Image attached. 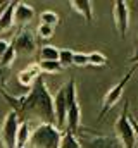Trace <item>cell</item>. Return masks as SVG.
<instances>
[{"label":"cell","instance_id":"cell-1","mask_svg":"<svg viewBox=\"0 0 138 148\" xmlns=\"http://www.w3.org/2000/svg\"><path fill=\"white\" fill-rule=\"evenodd\" d=\"M2 97L7 100V103L12 107V110L19 115L21 122H28L30 117H38L47 124H55L54 115V97L50 95L45 79L40 76L34 84L30 88L28 93L21 97H12L5 90H0Z\"/></svg>","mask_w":138,"mask_h":148},{"label":"cell","instance_id":"cell-2","mask_svg":"<svg viewBox=\"0 0 138 148\" xmlns=\"http://www.w3.org/2000/svg\"><path fill=\"white\" fill-rule=\"evenodd\" d=\"M62 140V131L55 124H47L41 122L31 131L30 143L31 148H59Z\"/></svg>","mask_w":138,"mask_h":148},{"label":"cell","instance_id":"cell-3","mask_svg":"<svg viewBox=\"0 0 138 148\" xmlns=\"http://www.w3.org/2000/svg\"><path fill=\"white\" fill-rule=\"evenodd\" d=\"M66 97H68V121L66 129L72 134H78L79 124H81V109L78 103V93H76V83L74 79H69L66 83Z\"/></svg>","mask_w":138,"mask_h":148},{"label":"cell","instance_id":"cell-4","mask_svg":"<svg viewBox=\"0 0 138 148\" xmlns=\"http://www.w3.org/2000/svg\"><path fill=\"white\" fill-rule=\"evenodd\" d=\"M128 102H124V109L119 114L114 131H116V138L121 141L123 148H137V138H135V131L130 121V109H128Z\"/></svg>","mask_w":138,"mask_h":148},{"label":"cell","instance_id":"cell-5","mask_svg":"<svg viewBox=\"0 0 138 148\" xmlns=\"http://www.w3.org/2000/svg\"><path fill=\"white\" fill-rule=\"evenodd\" d=\"M135 73V67H131L128 73L124 74L109 91H107V95L104 97V102H102V109H100V114H99V121H102L104 117H105V114L110 110L119 100H121V97H123V91H124V88H126V84L130 83V79H131V76Z\"/></svg>","mask_w":138,"mask_h":148},{"label":"cell","instance_id":"cell-6","mask_svg":"<svg viewBox=\"0 0 138 148\" xmlns=\"http://www.w3.org/2000/svg\"><path fill=\"white\" fill-rule=\"evenodd\" d=\"M19 124H21L19 115L14 110L7 112V115L3 119V124L0 127V138H2L3 148H16V136H17Z\"/></svg>","mask_w":138,"mask_h":148},{"label":"cell","instance_id":"cell-7","mask_svg":"<svg viewBox=\"0 0 138 148\" xmlns=\"http://www.w3.org/2000/svg\"><path fill=\"white\" fill-rule=\"evenodd\" d=\"M78 141L81 148H123L116 136H95V134H79Z\"/></svg>","mask_w":138,"mask_h":148},{"label":"cell","instance_id":"cell-8","mask_svg":"<svg viewBox=\"0 0 138 148\" xmlns=\"http://www.w3.org/2000/svg\"><path fill=\"white\" fill-rule=\"evenodd\" d=\"M54 115H55V126L62 131L66 127L68 121V97H66V84L61 86L54 97Z\"/></svg>","mask_w":138,"mask_h":148},{"label":"cell","instance_id":"cell-9","mask_svg":"<svg viewBox=\"0 0 138 148\" xmlns=\"http://www.w3.org/2000/svg\"><path fill=\"white\" fill-rule=\"evenodd\" d=\"M114 23H116V29L119 33V36L124 38L130 28V9H128V2L124 0H117L114 2Z\"/></svg>","mask_w":138,"mask_h":148},{"label":"cell","instance_id":"cell-10","mask_svg":"<svg viewBox=\"0 0 138 148\" xmlns=\"http://www.w3.org/2000/svg\"><path fill=\"white\" fill-rule=\"evenodd\" d=\"M12 47H14L16 53L30 55V53H33L34 48H36V38H34V35L30 29H23L12 40Z\"/></svg>","mask_w":138,"mask_h":148},{"label":"cell","instance_id":"cell-11","mask_svg":"<svg viewBox=\"0 0 138 148\" xmlns=\"http://www.w3.org/2000/svg\"><path fill=\"white\" fill-rule=\"evenodd\" d=\"M34 17V9L30 3H24V2H17L16 3V9H14V26L17 28H24L28 26Z\"/></svg>","mask_w":138,"mask_h":148},{"label":"cell","instance_id":"cell-12","mask_svg":"<svg viewBox=\"0 0 138 148\" xmlns=\"http://www.w3.org/2000/svg\"><path fill=\"white\" fill-rule=\"evenodd\" d=\"M40 76H41V71H40L38 64H30L26 69H23L21 73L17 74V79H19V83H21L23 86L31 88L34 84V81H36Z\"/></svg>","mask_w":138,"mask_h":148},{"label":"cell","instance_id":"cell-13","mask_svg":"<svg viewBox=\"0 0 138 148\" xmlns=\"http://www.w3.org/2000/svg\"><path fill=\"white\" fill-rule=\"evenodd\" d=\"M17 2H9L3 10H0V36L14 26V9Z\"/></svg>","mask_w":138,"mask_h":148},{"label":"cell","instance_id":"cell-14","mask_svg":"<svg viewBox=\"0 0 138 148\" xmlns=\"http://www.w3.org/2000/svg\"><path fill=\"white\" fill-rule=\"evenodd\" d=\"M71 9L74 12H78L79 16H83L86 24H90L93 21V5L90 0H71Z\"/></svg>","mask_w":138,"mask_h":148},{"label":"cell","instance_id":"cell-15","mask_svg":"<svg viewBox=\"0 0 138 148\" xmlns=\"http://www.w3.org/2000/svg\"><path fill=\"white\" fill-rule=\"evenodd\" d=\"M30 136H31V127L30 122H21L17 127V136H16V148H26L30 143Z\"/></svg>","mask_w":138,"mask_h":148},{"label":"cell","instance_id":"cell-16","mask_svg":"<svg viewBox=\"0 0 138 148\" xmlns=\"http://www.w3.org/2000/svg\"><path fill=\"white\" fill-rule=\"evenodd\" d=\"M48 60H59V48L52 45H45L40 48V62H48Z\"/></svg>","mask_w":138,"mask_h":148},{"label":"cell","instance_id":"cell-17","mask_svg":"<svg viewBox=\"0 0 138 148\" xmlns=\"http://www.w3.org/2000/svg\"><path fill=\"white\" fill-rule=\"evenodd\" d=\"M59 148H81V145L78 141V136L66 129L62 133V140H61V147Z\"/></svg>","mask_w":138,"mask_h":148},{"label":"cell","instance_id":"cell-18","mask_svg":"<svg viewBox=\"0 0 138 148\" xmlns=\"http://www.w3.org/2000/svg\"><path fill=\"white\" fill-rule=\"evenodd\" d=\"M40 71L41 73H47V74H59L64 67L59 64V60H48V62H40L38 64Z\"/></svg>","mask_w":138,"mask_h":148},{"label":"cell","instance_id":"cell-19","mask_svg":"<svg viewBox=\"0 0 138 148\" xmlns=\"http://www.w3.org/2000/svg\"><path fill=\"white\" fill-rule=\"evenodd\" d=\"M40 24H47V26L55 28V26L59 24V16H57L55 12H52V10H45V12H41V16H40Z\"/></svg>","mask_w":138,"mask_h":148},{"label":"cell","instance_id":"cell-20","mask_svg":"<svg viewBox=\"0 0 138 148\" xmlns=\"http://www.w3.org/2000/svg\"><path fill=\"white\" fill-rule=\"evenodd\" d=\"M72 57H74L72 50H69V48H59V64L62 67L72 66Z\"/></svg>","mask_w":138,"mask_h":148},{"label":"cell","instance_id":"cell-21","mask_svg":"<svg viewBox=\"0 0 138 148\" xmlns=\"http://www.w3.org/2000/svg\"><path fill=\"white\" fill-rule=\"evenodd\" d=\"M16 50H14V47H12V43H9V47H7V50H5V53H3V57H2V60H0V66L2 67H10V64L14 62V59H16Z\"/></svg>","mask_w":138,"mask_h":148},{"label":"cell","instance_id":"cell-22","mask_svg":"<svg viewBox=\"0 0 138 148\" xmlns=\"http://www.w3.org/2000/svg\"><path fill=\"white\" fill-rule=\"evenodd\" d=\"M72 66H76V67L90 66L88 53H85V52H74V57H72Z\"/></svg>","mask_w":138,"mask_h":148},{"label":"cell","instance_id":"cell-23","mask_svg":"<svg viewBox=\"0 0 138 148\" xmlns=\"http://www.w3.org/2000/svg\"><path fill=\"white\" fill-rule=\"evenodd\" d=\"M88 59H90V66H99V67H102L107 64V57L100 53V52H92V53H88Z\"/></svg>","mask_w":138,"mask_h":148},{"label":"cell","instance_id":"cell-24","mask_svg":"<svg viewBox=\"0 0 138 148\" xmlns=\"http://www.w3.org/2000/svg\"><path fill=\"white\" fill-rule=\"evenodd\" d=\"M36 33H38V38H41V40H50L54 36V28L47 26V24H40Z\"/></svg>","mask_w":138,"mask_h":148},{"label":"cell","instance_id":"cell-25","mask_svg":"<svg viewBox=\"0 0 138 148\" xmlns=\"http://www.w3.org/2000/svg\"><path fill=\"white\" fill-rule=\"evenodd\" d=\"M9 76H10V69L0 66V90H3V86H5V83H7V79H9Z\"/></svg>","mask_w":138,"mask_h":148},{"label":"cell","instance_id":"cell-26","mask_svg":"<svg viewBox=\"0 0 138 148\" xmlns=\"http://www.w3.org/2000/svg\"><path fill=\"white\" fill-rule=\"evenodd\" d=\"M7 47H9V41H5L3 38H0V60H2V57H3V53H5V50H7Z\"/></svg>","mask_w":138,"mask_h":148},{"label":"cell","instance_id":"cell-27","mask_svg":"<svg viewBox=\"0 0 138 148\" xmlns=\"http://www.w3.org/2000/svg\"><path fill=\"white\" fill-rule=\"evenodd\" d=\"M130 121H131V126H133V131H135V138H137V147H138V121L135 117L130 115Z\"/></svg>","mask_w":138,"mask_h":148},{"label":"cell","instance_id":"cell-28","mask_svg":"<svg viewBox=\"0 0 138 148\" xmlns=\"http://www.w3.org/2000/svg\"><path fill=\"white\" fill-rule=\"evenodd\" d=\"M130 62H138V52L133 55V57H131V59H130Z\"/></svg>","mask_w":138,"mask_h":148},{"label":"cell","instance_id":"cell-29","mask_svg":"<svg viewBox=\"0 0 138 148\" xmlns=\"http://www.w3.org/2000/svg\"><path fill=\"white\" fill-rule=\"evenodd\" d=\"M9 2H3V0H0V10H3L5 9V5H7Z\"/></svg>","mask_w":138,"mask_h":148},{"label":"cell","instance_id":"cell-30","mask_svg":"<svg viewBox=\"0 0 138 148\" xmlns=\"http://www.w3.org/2000/svg\"><path fill=\"white\" fill-rule=\"evenodd\" d=\"M137 148H138V147H137Z\"/></svg>","mask_w":138,"mask_h":148}]
</instances>
